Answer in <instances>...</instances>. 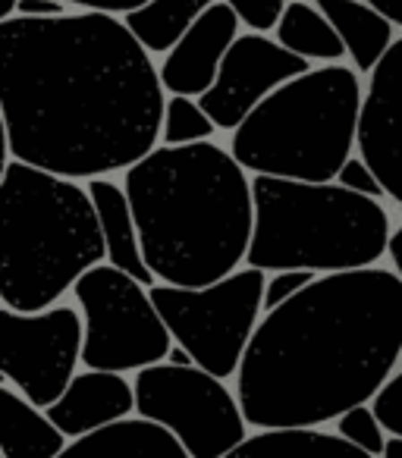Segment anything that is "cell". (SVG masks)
Segmentation results:
<instances>
[{"label":"cell","mask_w":402,"mask_h":458,"mask_svg":"<svg viewBox=\"0 0 402 458\" xmlns=\"http://www.w3.org/2000/svg\"><path fill=\"white\" fill-rule=\"evenodd\" d=\"M164 82L126 20L101 10L0 22V114L10 157L101 179L158 148Z\"/></svg>","instance_id":"1"},{"label":"cell","mask_w":402,"mask_h":458,"mask_svg":"<svg viewBox=\"0 0 402 458\" xmlns=\"http://www.w3.org/2000/svg\"><path fill=\"white\" fill-rule=\"evenodd\" d=\"M402 355V276L324 274L264 314L236 374L252 427H321L364 405Z\"/></svg>","instance_id":"2"},{"label":"cell","mask_w":402,"mask_h":458,"mask_svg":"<svg viewBox=\"0 0 402 458\" xmlns=\"http://www.w3.org/2000/svg\"><path fill=\"white\" fill-rule=\"evenodd\" d=\"M139 223L141 255L167 286L201 289L249 258L255 195L239 160L214 141L154 148L123 182Z\"/></svg>","instance_id":"3"},{"label":"cell","mask_w":402,"mask_h":458,"mask_svg":"<svg viewBox=\"0 0 402 458\" xmlns=\"http://www.w3.org/2000/svg\"><path fill=\"white\" fill-rule=\"evenodd\" d=\"M104 258L107 245L89 189L10 157L0 179L4 308L47 311Z\"/></svg>","instance_id":"4"},{"label":"cell","mask_w":402,"mask_h":458,"mask_svg":"<svg viewBox=\"0 0 402 458\" xmlns=\"http://www.w3.org/2000/svg\"><path fill=\"white\" fill-rule=\"evenodd\" d=\"M255 233L249 245V267L264 274L312 270L346 274L374 267L389 255V214L374 198L355 195L333 182L255 176Z\"/></svg>","instance_id":"5"},{"label":"cell","mask_w":402,"mask_h":458,"mask_svg":"<svg viewBox=\"0 0 402 458\" xmlns=\"http://www.w3.org/2000/svg\"><path fill=\"white\" fill-rule=\"evenodd\" d=\"M364 91L358 72L327 64L264 98L233 132L230 154L245 173L333 182L352 157Z\"/></svg>","instance_id":"6"},{"label":"cell","mask_w":402,"mask_h":458,"mask_svg":"<svg viewBox=\"0 0 402 458\" xmlns=\"http://www.w3.org/2000/svg\"><path fill=\"white\" fill-rule=\"evenodd\" d=\"M264 283V270L245 267L201 289L160 283L151 286V301L176 345H183L201 370L224 380L239 374L245 349L261 324Z\"/></svg>","instance_id":"7"},{"label":"cell","mask_w":402,"mask_h":458,"mask_svg":"<svg viewBox=\"0 0 402 458\" xmlns=\"http://www.w3.org/2000/svg\"><path fill=\"white\" fill-rule=\"evenodd\" d=\"M73 293L85 320V368L126 374L164 364L173 336L151 301V289L110 264H98Z\"/></svg>","instance_id":"8"},{"label":"cell","mask_w":402,"mask_h":458,"mask_svg":"<svg viewBox=\"0 0 402 458\" xmlns=\"http://www.w3.org/2000/svg\"><path fill=\"white\" fill-rule=\"evenodd\" d=\"M139 418L167 427L192 458H227L249 439L239 395L201 368L151 364L135 374Z\"/></svg>","instance_id":"9"},{"label":"cell","mask_w":402,"mask_h":458,"mask_svg":"<svg viewBox=\"0 0 402 458\" xmlns=\"http://www.w3.org/2000/svg\"><path fill=\"white\" fill-rule=\"evenodd\" d=\"M82 349L85 320L76 308L54 305L38 314L0 308V370L32 405L47 411L66 393Z\"/></svg>","instance_id":"10"},{"label":"cell","mask_w":402,"mask_h":458,"mask_svg":"<svg viewBox=\"0 0 402 458\" xmlns=\"http://www.w3.org/2000/svg\"><path fill=\"white\" fill-rule=\"evenodd\" d=\"M308 60L295 57L274 38L258 32H245L233 41L220 64L218 82L198 98L205 114L214 120V126L224 132H236L245 123V116L270 98L277 89L293 82L295 76H305Z\"/></svg>","instance_id":"11"},{"label":"cell","mask_w":402,"mask_h":458,"mask_svg":"<svg viewBox=\"0 0 402 458\" xmlns=\"http://www.w3.org/2000/svg\"><path fill=\"white\" fill-rule=\"evenodd\" d=\"M355 145L389 201L402 204V38L389 45L371 72Z\"/></svg>","instance_id":"12"},{"label":"cell","mask_w":402,"mask_h":458,"mask_svg":"<svg viewBox=\"0 0 402 458\" xmlns=\"http://www.w3.org/2000/svg\"><path fill=\"white\" fill-rule=\"evenodd\" d=\"M239 16L218 0L160 64V82L170 95L201 98L218 82L220 64L239 38Z\"/></svg>","instance_id":"13"},{"label":"cell","mask_w":402,"mask_h":458,"mask_svg":"<svg viewBox=\"0 0 402 458\" xmlns=\"http://www.w3.org/2000/svg\"><path fill=\"white\" fill-rule=\"evenodd\" d=\"M135 411V383L110 370L76 374L66 393L47 408V418L66 433V439H82L110 424H120Z\"/></svg>","instance_id":"14"},{"label":"cell","mask_w":402,"mask_h":458,"mask_svg":"<svg viewBox=\"0 0 402 458\" xmlns=\"http://www.w3.org/2000/svg\"><path fill=\"white\" fill-rule=\"evenodd\" d=\"M89 195L95 201L98 220H101L104 245H107V264L151 289L158 276L151 274V267L145 264V255H141L139 223H135L126 189L120 182H114V179L101 176V179H89Z\"/></svg>","instance_id":"15"},{"label":"cell","mask_w":402,"mask_h":458,"mask_svg":"<svg viewBox=\"0 0 402 458\" xmlns=\"http://www.w3.org/2000/svg\"><path fill=\"white\" fill-rule=\"evenodd\" d=\"M60 458H192L167 427L126 418L82 439H73Z\"/></svg>","instance_id":"16"},{"label":"cell","mask_w":402,"mask_h":458,"mask_svg":"<svg viewBox=\"0 0 402 458\" xmlns=\"http://www.w3.org/2000/svg\"><path fill=\"white\" fill-rule=\"evenodd\" d=\"M0 449L4 458H60L66 452V433L22 393L4 386L0 389Z\"/></svg>","instance_id":"17"},{"label":"cell","mask_w":402,"mask_h":458,"mask_svg":"<svg viewBox=\"0 0 402 458\" xmlns=\"http://www.w3.org/2000/svg\"><path fill=\"white\" fill-rule=\"evenodd\" d=\"M321 13L330 20L337 35L343 38L346 54L352 57L355 72H374L383 54L393 45V22L364 0H314Z\"/></svg>","instance_id":"18"},{"label":"cell","mask_w":402,"mask_h":458,"mask_svg":"<svg viewBox=\"0 0 402 458\" xmlns=\"http://www.w3.org/2000/svg\"><path fill=\"white\" fill-rule=\"evenodd\" d=\"M227 458H374L343 439L339 433H324L318 427H280L249 437Z\"/></svg>","instance_id":"19"},{"label":"cell","mask_w":402,"mask_h":458,"mask_svg":"<svg viewBox=\"0 0 402 458\" xmlns=\"http://www.w3.org/2000/svg\"><path fill=\"white\" fill-rule=\"evenodd\" d=\"M214 4L218 0H148L145 7L126 13V26L148 54L167 57Z\"/></svg>","instance_id":"20"},{"label":"cell","mask_w":402,"mask_h":458,"mask_svg":"<svg viewBox=\"0 0 402 458\" xmlns=\"http://www.w3.org/2000/svg\"><path fill=\"white\" fill-rule=\"evenodd\" d=\"M277 45H283L287 51H293L302 60H318V64H339L346 57V45L337 35V29L330 26L318 4L308 0H289L287 13L277 22Z\"/></svg>","instance_id":"21"},{"label":"cell","mask_w":402,"mask_h":458,"mask_svg":"<svg viewBox=\"0 0 402 458\" xmlns=\"http://www.w3.org/2000/svg\"><path fill=\"white\" fill-rule=\"evenodd\" d=\"M218 132L214 120L205 114V107L198 104V98L170 95L164 110V129H160V141L170 148L198 145V141H211Z\"/></svg>","instance_id":"22"},{"label":"cell","mask_w":402,"mask_h":458,"mask_svg":"<svg viewBox=\"0 0 402 458\" xmlns=\"http://www.w3.org/2000/svg\"><path fill=\"white\" fill-rule=\"evenodd\" d=\"M337 433L374 458L383 455V449H387V437H383L387 430H383L381 420H377L374 408H368V405H355L352 411H346L343 418H337Z\"/></svg>","instance_id":"23"},{"label":"cell","mask_w":402,"mask_h":458,"mask_svg":"<svg viewBox=\"0 0 402 458\" xmlns=\"http://www.w3.org/2000/svg\"><path fill=\"white\" fill-rule=\"evenodd\" d=\"M227 7L239 16L243 26H249V32H274L280 16L287 13L289 0H224Z\"/></svg>","instance_id":"24"},{"label":"cell","mask_w":402,"mask_h":458,"mask_svg":"<svg viewBox=\"0 0 402 458\" xmlns=\"http://www.w3.org/2000/svg\"><path fill=\"white\" fill-rule=\"evenodd\" d=\"M314 280H318V274H312V270H277V274H270L268 283H264V314L287 305L289 299H295Z\"/></svg>","instance_id":"25"},{"label":"cell","mask_w":402,"mask_h":458,"mask_svg":"<svg viewBox=\"0 0 402 458\" xmlns=\"http://www.w3.org/2000/svg\"><path fill=\"white\" fill-rule=\"evenodd\" d=\"M371 408H374L381 427L389 433V437L402 439V370H396L381 389L371 399Z\"/></svg>","instance_id":"26"},{"label":"cell","mask_w":402,"mask_h":458,"mask_svg":"<svg viewBox=\"0 0 402 458\" xmlns=\"http://www.w3.org/2000/svg\"><path fill=\"white\" fill-rule=\"evenodd\" d=\"M337 182L343 185V189H349V191H355V195H364V198H383L387 191H383V185H381V179L374 176V170H371L368 164H364L362 157H349L343 164V170H339V176H337Z\"/></svg>","instance_id":"27"},{"label":"cell","mask_w":402,"mask_h":458,"mask_svg":"<svg viewBox=\"0 0 402 458\" xmlns=\"http://www.w3.org/2000/svg\"><path fill=\"white\" fill-rule=\"evenodd\" d=\"M73 7H82V10H101V13H114V16H126L133 10L145 7L148 0H66Z\"/></svg>","instance_id":"28"},{"label":"cell","mask_w":402,"mask_h":458,"mask_svg":"<svg viewBox=\"0 0 402 458\" xmlns=\"http://www.w3.org/2000/svg\"><path fill=\"white\" fill-rule=\"evenodd\" d=\"M64 13V0H20V10H16V16H32V20H51Z\"/></svg>","instance_id":"29"},{"label":"cell","mask_w":402,"mask_h":458,"mask_svg":"<svg viewBox=\"0 0 402 458\" xmlns=\"http://www.w3.org/2000/svg\"><path fill=\"white\" fill-rule=\"evenodd\" d=\"M374 10H381L393 26H402V0H364Z\"/></svg>","instance_id":"30"},{"label":"cell","mask_w":402,"mask_h":458,"mask_svg":"<svg viewBox=\"0 0 402 458\" xmlns=\"http://www.w3.org/2000/svg\"><path fill=\"white\" fill-rule=\"evenodd\" d=\"M389 258H393V267L396 274L402 276V226L393 233V239H389Z\"/></svg>","instance_id":"31"},{"label":"cell","mask_w":402,"mask_h":458,"mask_svg":"<svg viewBox=\"0 0 402 458\" xmlns=\"http://www.w3.org/2000/svg\"><path fill=\"white\" fill-rule=\"evenodd\" d=\"M167 364H176V368H192L195 361H192V355L183 349V345H173L170 355H167ZM195 368H198V364H195Z\"/></svg>","instance_id":"32"},{"label":"cell","mask_w":402,"mask_h":458,"mask_svg":"<svg viewBox=\"0 0 402 458\" xmlns=\"http://www.w3.org/2000/svg\"><path fill=\"white\" fill-rule=\"evenodd\" d=\"M16 10H20V0H0V22L13 20Z\"/></svg>","instance_id":"33"},{"label":"cell","mask_w":402,"mask_h":458,"mask_svg":"<svg viewBox=\"0 0 402 458\" xmlns=\"http://www.w3.org/2000/svg\"><path fill=\"white\" fill-rule=\"evenodd\" d=\"M381 458H402V439L389 437V439H387V449H383V455H381Z\"/></svg>","instance_id":"34"}]
</instances>
